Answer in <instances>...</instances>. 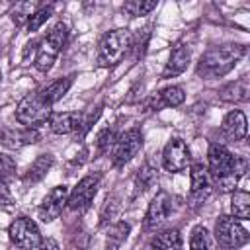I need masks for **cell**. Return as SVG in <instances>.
<instances>
[{
  "instance_id": "603a6c76",
  "label": "cell",
  "mask_w": 250,
  "mask_h": 250,
  "mask_svg": "<svg viewBox=\"0 0 250 250\" xmlns=\"http://www.w3.org/2000/svg\"><path fill=\"white\" fill-rule=\"evenodd\" d=\"M230 213L236 219L250 217V193L244 189H234L230 197Z\"/></svg>"
},
{
  "instance_id": "ba28073f",
  "label": "cell",
  "mask_w": 250,
  "mask_h": 250,
  "mask_svg": "<svg viewBox=\"0 0 250 250\" xmlns=\"http://www.w3.org/2000/svg\"><path fill=\"white\" fill-rule=\"evenodd\" d=\"M143 148V135L139 129H129L121 135H117L113 146H111V164L115 168L125 166L129 160H133V156H137V152Z\"/></svg>"
},
{
  "instance_id": "44dd1931",
  "label": "cell",
  "mask_w": 250,
  "mask_h": 250,
  "mask_svg": "<svg viewBox=\"0 0 250 250\" xmlns=\"http://www.w3.org/2000/svg\"><path fill=\"white\" fill-rule=\"evenodd\" d=\"M152 250H182V234L178 229H168L152 236L150 240Z\"/></svg>"
},
{
  "instance_id": "f1b7e54d",
  "label": "cell",
  "mask_w": 250,
  "mask_h": 250,
  "mask_svg": "<svg viewBox=\"0 0 250 250\" xmlns=\"http://www.w3.org/2000/svg\"><path fill=\"white\" fill-rule=\"evenodd\" d=\"M35 10H37V8H35V4H31V2L16 4L14 10H12V20H14V23H16V25L27 23V20L31 18V14H33Z\"/></svg>"
},
{
  "instance_id": "4dcf8cb0",
  "label": "cell",
  "mask_w": 250,
  "mask_h": 250,
  "mask_svg": "<svg viewBox=\"0 0 250 250\" xmlns=\"http://www.w3.org/2000/svg\"><path fill=\"white\" fill-rule=\"evenodd\" d=\"M115 139H117V135H115L113 129H104V131L98 135V141H96L98 150H100V152H109V148L113 146Z\"/></svg>"
},
{
  "instance_id": "9a60e30c",
  "label": "cell",
  "mask_w": 250,
  "mask_h": 250,
  "mask_svg": "<svg viewBox=\"0 0 250 250\" xmlns=\"http://www.w3.org/2000/svg\"><path fill=\"white\" fill-rule=\"evenodd\" d=\"M184 100H186L184 88H180V86H166V88H162L160 92H156L148 100V109L160 111L164 107H178V105L184 104Z\"/></svg>"
},
{
  "instance_id": "9c48e42d",
  "label": "cell",
  "mask_w": 250,
  "mask_h": 250,
  "mask_svg": "<svg viewBox=\"0 0 250 250\" xmlns=\"http://www.w3.org/2000/svg\"><path fill=\"white\" fill-rule=\"evenodd\" d=\"M100 182H102V176L100 174H88V176H84L74 186V189L68 193L66 207L70 211H84L92 203V199L96 197L98 188H100Z\"/></svg>"
},
{
  "instance_id": "ffe728a7",
  "label": "cell",
  "mask_w": 250,
  "mask_h": 250,
  "mask_svg": "<svg viewBox=\"0 0 250 250\" xmlns=\"http://www.w3.org/2000/svg\"><path fill=\"white\" fill-rule=\"evenodd\" d=\"M53 164H55V156L53 154H49V152H43V154H39L33 162H31V166L25 170V174H23V184H37V182H41L45 176H47V172L53 168Z\"/></svg>"
},
{
  "instance_id": "8992f818",
  "label": "cell",
  "mask_w": 250,
  "mask_h": 250,
  "mask_svg": "<svg viewBox=\"0 0 250 250\" xmlns=\"http://www.w3.org/2000/svg\"><path fill=\"white\" fill-rule=\"evenodd\" d=\"M215 240L223 250H238L250 240V234L234 217L223 215L215 223Z\"/></svg>"
},
{
  "instance_id": "7a4b0ae2",
  "label": "cell",
  "mask_w": 250,
  "mask_h": 250,
  "mask_svg": "<svg viewBox=\"0 0 250 250\" xmlns=\"http://www.w3.org/2000/svg\"><path fill=\"white\" fill-rule=\"evenodd\" d=\"M244 55H246V45L240 43H225L211 47L201 55L197 62V74L205 80L221 78L229 74Z\"/></svg>"
},
{
  "instance_id": "e0dca14e",
  "label": "cell",
  "mask_w": 250,
  "mask_h": 250,
  "mask_svg": "<svg viewBox=\"0 0 250 250\" xmlns=\"http://www.w3.org/2000/svg\"><path fill=\"white\" fill-rule=\"evenodd\" d=\"M80 125V113L78 111H57L49 117V129L57 135H68L72 131H78Z\"/></svg>"
},
{
  "instance_id": "1f68e13d",
  "label": "cell",
  "mask_w": 250,
  "mask_h": 250,
  "mask_svg": "<svg viewBox=\"0 0 250 250\" xmlns=\"http://www.w3.org/2000/svg\"><path fill=\"white\" fill-rule=\"evenodd\" d=\"M14 176H16V162H14V158L0 152V180L6 182L8 178H14Z\"/></svg>"
},
{
  "instance_id": "52a82bcc",
  "label": "cell",
  "mask_w": 250,
  "mask_h": 250,
  "mask_svg": "<svg viewBox=\"0 0 250 250\" xmlns=\"http://www.w3.org/2000/svg\"><path fill=\"white\" fill-rule=\"evenodd\" d=\"M10 242L21 250H37L43 242V236L39 232V227L29 217H18L8 227Z\"/></svg>"
},
{
  "instance_id": "6da1fadb",
  "label": "cell",
  "mask_w": 250,
  "mask_h": 250,
  "mask_svg": "<svg viewBox=\"0 0 250 250\" xmlns=\"http://www.w3.org/2000/svg\"><path fill=\"white\" fill-rule=\"evenodd\" d=\"M207 158H209L207 172L213 180V188L221 191H234L238 180L248 170V160L244 156L232 154L225 145L219 143H211Z\"/></svg>"
},
{
  "instance_id": "7402d4cb",
  "label": "cell",
  "mask_w": 250,
  "mask_h": 250,
  "mask_svg": "<svg viewBox=\"0 0 250 250\" xmlns=\"http://www.w3.org/2000/svg\"><path fill=\"white\" fill-rule=\"evenodd\" d=\"M72 82H74V76L70 74V76H64V78H57L55 82H51L49 86H45V88H41V90L45 92V96L49 98V102L55 105L59 100L64 98V94L70 90Z\"/></svg>"
},
{
  "instance_id": "2e32d148",
  "label": "cell",
  "mask_w": 250,
  "mask_h": 250,
  "mask_svg": "<svg viewBox=\"0 0 250 250\" xmlns=\"http://www.w3.org/2000/svg\"><path fill=\"white\" fill-rule=\"evenodd\" d=\"M189 59H191V51L186 45H176L170 53V59H168L164 70H162V78H174V76L182 74L188 68Z\"/></svg>"
},
{
  "instance_id": "5bb4252c",
  "label": "cell",
  "mask_w": 250,
  "mask_h": 250,
  "mask_svg": "<svg viewBox=\"0 0 250 250\" xmlns=\"http://www.w3.org/2000/svg\"><path fill=\"white\" fill-rule=\"evenodd\" d=\"M246 131H248V123H246V117L240 109L227 113V117L221 123V135H223V139H227L230 143L242 141L246 137Z\"/></svg>"
},
{
  "instance_id": "7c38bea8",
  "label": "cell",
  "mask_w": 250,
  "mask_h": 250,
  "mask_svg": "<svg viewBox=\"0 0 250 250\" xmlns=\"http://www.w3.org/2000/svg\"><path fill=\"white\" fill-rule=\"evenodd\" d=\"M172 197L166 193V191H158L152 201L148 203V209H146V215H145V229L146 230H156L160 229L168 217L172 215Z\"/></svg>"
},
{
  "instance_id": "277c9868",
  "label": "cell",
  "mask_w": 250,
  "mask_h": 250,
  "mask_svg": "<svg viewBox=\"0 0 250 250\" xmlns=\"http://www.w3.org/2000/svg\"><path fill=\"white\" fill-rule=\"evenodd\" d=\"M131 45H133V33L129 29H125V27L111 29L109 33L104 35V39L100 43V49H98V66L100 68L115 66L129 53Z\"/></svg>"
},
{
  "instance_id": "4fadbf2b",
  "label": "cell",
  "mask_w": 250,
  "mask_h": 250,
  "mask_svg": "<svg viewBox=\"0 0 250 250\" xmlns=\"http://www.w3.org/2000/svg\"><path fill=\"white\" fill-rule=\"evenodd\" d=\"M66 199H68V188L66 186H55L37 209L39 219L43 223H51V221L59 219L62 209L66 207Z\"/></svg>"
},
{
  "instance_id": "30bf717a",
  "label": "cell",
  "mask_w": 250,
  "mask_h": 250,
  "mask_svg": "<svg viewBox=\"0 0 250 250\" xmlns=\"http://www.w3.org/2000/svg\"><path fill=\"white\" fill-rule=\"evenodd\" d=\"M189 178H191V186H189L188 203L191 209H199L213 191V180H211V176L203 164H193Z\"/></svg>"
},
{
  "instance_id": "836d02e7",
  "label": "cell",
  "mask_w": 250,
  "mask_h": 250,
  "mask_svg": "<svg viewBox=\"0 0 250 250\" xmlns=\"http://www.w3.org/2000/svg\"><path fill=\"white\" fill-rule=\"evenodd\" d=\"M37 250H61V248H59L55 238H43V242H41V246Z\"/></svg>"
},
{
  "instance_id": "f546056e",
  "label": "cell",
  "mask_w": 250,
  "mask_h": 250,
  "mask_svg": "<svg viewBox=\"0 0 250 250\" xmlns=\"http://www.w3.org/2000/svg\"><path fill=\"white\" fill-rule=\"evenodd\" d=\"M154 182H156V170H152L150 166H143V168L139 170V174H137V184H135L137 193H139V191L143 193V191L148 189Z\"/></svg>"
},
{
  "instance_id": "4316f807",
  "label": "cell",
  "mask_w": 250,
  "mask_h": 250,
  "mask_svg": "<svg viewBox=\"0 0 250 250\" xmlns=\"http://www.w3.org/2000/svg\"><path fill=\"white\" fill-rule=\"evenodd\" d=\"M53 16V4H49V6H41V8H37L33 14H31V18L27 20V29L29 31H37L49 18Z\"/></svg>"
},
{
  "instance_id": "484cf974",
  "label": "cell",
  "mask_w": 250,
  "mask_h": 250,
  "mask_svg": "<svg viewBox=\"0 0 250 250\" xmlns=\"http://www.w3.org/2000/svg\"><path fill=\"white\" fill-rule=\"evenodd\" d=\"M211 246V234L205 227H193L189 236V250H209Z\"/></svg>"
},
{
  "instance_id": "d6986e66",
  "label": "cell",
  "mask_w": 250,
  "mask_h": 250,
  "mask_svg": "<svg viewBox=\"0 0 250 250\" xmlns=\"http://www.w3.org/2000/svg\"><path fill=\"white\" fill-rule=\"evenodd\" d=\"M2 143L10 148H20L23 145H29V143H35L39 139V133L37 129H29V127H21V129H4L2 135H0Z\"/></svg>"
},
{
  "instance_id": "3957f363",
  "label": "cell",
  "mask_w": 250,
  "mask_h": 250,
  "mask_svg": "<svg viewBox=\"0 0 250 250\" xmlns=\"http://www.w3.org/2000/svg\"><path fill=\"white\" fill-rule=\"evenodd\" d=\"M51 113H53V104L49 102V98L45 96L43 90L27 94L25 98H21V102L16 107L18 123H21L23 127H29V129H37L39 125L47 123Z\"/></svg>"
},
{
  "instance_id": "d4e9b609",
  "label": "cell",
  "mask_w": 250,
  "mask_h": 250,
  "mask_svg": "<svg viewBox=\"0 0 250 250\" xmlns=\"http://www.w3.org/2000/svg\"><path fill=\"white\" fill-rule=\"evenodd\" d=\"M156 8V2L154 0H129L121 6V12L131 16V18H139V16H146L150 14L152 10Z\"/></svg>"
},
{
  "instance_id": "e575fe53",
  "label": "cell",
  "mask_w": 250,
  "mask_h": 250,
  "mask_svg": "<svg viewBox=\"0 0 250 250\" xmlns=\"http://www.w3.org/2000/svg\"><path fill=\"white\" fill-rule=\"evenodd\" d=\"M0 82H2V70H0Z\"/></svg>"
},
{
  "instance_id": "d6a6232c",
  "label": "cell",
  "mask_w": 250,
  "mask_h": 250,
  "mask_svg": "<svg viewBox=\"0 0 250 250\" xmlns=\"http://www.w3.org/2000/svg\"><path fill=\"white\" fill-rule=\"evenodd\" d=\"M12 203H14L12 191H10V188L6 186V182L0 180V207H12Z\"/></svg>"
},
{
  "instance_id": "83f0119b",
  "label": "cell",
  "mask_w": 250,
  "mask_h": 250,
  "mask_svg": "<svg viewBox=\"0 0 250 250\" xmlns=\"http://www.w3.org/2000/svg\"><path fill=\"white\" fill-rule=\"evenodd\" d=\"M121 209V199L115 195V193H111V195H107L105 197V201H104V207H102V215H100V223L102 225H105V223H109L115 215H117V211Z\"/></svg>"
},
{
  "instance_id": "5b68a950",
  "label": "cell",
  "mask_w": 250,
  "mask_h": 250,
  "mask_svg": "<svg viewBox=\"0 0 250 250\" xmlns=\"http://www.w3.org/2000/svg\"><path fill=\"white\" fill-rule=\"evenodd\" d=\"M66 37H68V29H66V23L59 21L51 27V31L39 41L37 45V53H35V68L39 72H49L53 68V62L57 61L59 53L62 51L64 43H66Z\"/></svg>"
},
{
  "instance_id": "8fae6325",
  "label": "cell",
  "mask_w": 250,
  "mask_h": 250,
  "mask_svg": "<svg viewBox=\"0 0 250 250\" xmlns=\"http://www.w3.org/2000/svg\"><path fill=\"white\" fill-rule=\"evenodd\" d=\"M189 162H191V152L186 141L180 137H172L162 150V166L168 172H182L189 166Z\"/></svg>"
},
{
  "instance_id": "cb8c5ba5",
  "label": "cell",
  "mask_w": 250,
  "mask_h": 250,
  "mask_svg": "<svg viewBox=\"0 0 250 250\" xmlns=\"http://www.w3.org/2000/svg\"><path fill=\"white\" fill-rule=\"evenodd\" d=\"M129 230H131V225L129 223H115L109 227L107 230V238H105V250H117L129 236Z\"/></svg>"
},
{
  "instance_id": "ac0fdd59",
  "label": "cell",
  "mask_w": 250,
  "mask_h": 250,
  "mask_svg": "<svg viewBox=\"0 0 250 250\" xmlns=\"http://www.w3.org/2000/svg\"><path fill=\"white\" fill-rule=\"evenodd\" d=\"M248 96H250V82H248V76H240L238 80L229 82V84H225V86L219 90V98H221L223 102H229V104L246 102Z\"/></svg>"
}]
</instances>
